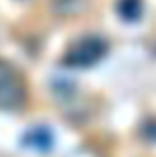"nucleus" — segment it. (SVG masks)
Returning a JSON list of instances; mask_svg holds the SVG:
<instances>
[{
	"label": "nucleus",
	"instance_id": "obj_1",
	"mask_svg": "<svg viewBox=\"0 0 156 157\" xmlns=\"http://www.w3.org/2000/svg\"><path fill=\"white\" fill-rule=\"evenodd\" d=\"M26 101L24 84L11 64L0 60V108L17 110Z\"/></svg>",
	"mask_w": 156,
	"mask_h": 157
},
{
	"label": "nucleus",
	"instance_id": "obj_2",
	"mask_svg": "<svg viewBox=\"0 0 156 157\" xmlns=\"http://www.w3.org/2000/svg\"><path fill=\"white\" fill-rule=\"evenodd\" d=\"M107 53V44L99 37H84L77 40L72 49H68L64 62L68 66H77V68H86L96 62H99Z\"/></svg>",
	"mask_w": 156,
	"mask_h": 157
},
{
	"label": "nucleus",
	"instance_id": "obj_3",
	"mask_svg": "<svg viewBox=\"0 0 156 157\" xmlns=\"http://www.w3.org/2000/svg\"><path fill=\"white\" fill-rule=\"evenodd\" d=\"M26 144L31 146V148H35V150H48L50 144H51V135L44 128H35L33 132L28 133Z\"/></svg>",
	"mask_w": 156,
	"mask_h": 157
},
{
	"label": "nucleus",
	"instance_id": "obj_4",
	"mask_svg": "<svg viewBox=\"0 0 156 157\" xmlns=\"http://www.w3.org/2000/svg\"><path fill=\"white\" fill-rule=\"evenodd\" d=\"M117 13H119L125 20L132 22V20H136V18L140 17V13H142V2H140V0H121V2H119V7H117Z\"/></svg>",
	"mask_w": 156,
	"mask_h": 157
}]
</instances>
